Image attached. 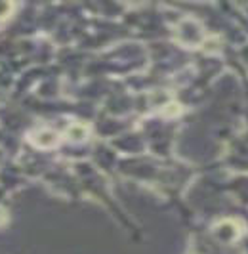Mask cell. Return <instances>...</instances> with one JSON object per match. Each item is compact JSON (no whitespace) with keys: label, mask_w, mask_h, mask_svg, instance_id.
Returning <instances> with one entry per match:
<instances>
[{"label":"cell","mask_w":248,"mask_h":254,"mask_svg":"<svg viewBox=\"0 0 248 254\" xmlns=\"http://www.w3.org/2000/svg\"><path fill=\"white\" fill-rule=\"evenodd\" d=\"M31 141L38 147H52L58 143V134L52 130H38L31 134Z\"/></svg>","instance_id":"cell-1"},{"label":"cell","mask_w":248,"mask_h":254,"mask_svg":"<svg viewBox=\"0 0 248 254\" xmlns=\"http://www.w3.org/2000/svg\"><path fill=\"white\" fill-rule=\"evenodd\" d=\"M13 10V4L12 2H0V19H4V17H8Z\"/></svg>","instance_id":"cell-2"},{"label":"cell","mask_w":248,"mask_h":254,"mask_svg":"<svg viewBox=\"0 0 248 254\" xmlns=\"http://www.w3.org/2000/svg\"><path fill=\"white\" fill-rule=\"evenodd\" d=\"M69 134H73L74 136V140H80L82 136H84V128H80V127H74L69 130Z\"/></svg>","instance_id":"cell-3"}]
</instances>
